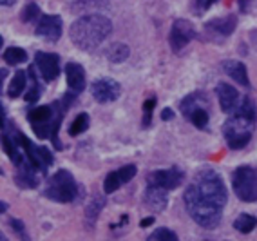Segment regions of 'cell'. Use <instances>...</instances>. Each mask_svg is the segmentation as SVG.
<instances>
[{"label": "cell", "mask_w": 257, "mask_h": 241, "mask_svg": "<svg viewBox=\"0 0 257 241\" xmlns=\"http://www.w3.org/2000/svg\"><path fill=\"white\" fill-rule=\"evenodd\" d=\"M0 174H2V169H0Z\"/></svg>", "instance_id": "45"}, {"label": "cell", "mask_w": 257, "mask_h": 241, "mask_svg": "<svg viewBox=\"0 0 257 241\" xmlns=\"http://www.w3.org/2000/svg\"><path fill=\"white\" fill-rule=\"evenodd\" d=\"M26 82H28V74L24 73V71H17L13 80H11L10 89H8V96L19 98L24 93V89H26Z\"/></svg>", "instance_id": "21"}, {"label": "cell", "mask_w": 257, "mask_h": 241, "mask_svg": "<svg viewBox=\"0 0 257 241\" xmlns=\"http://www.w3.org/2000/svg\"><path fill=\"white\" fill-rule=\"evenodd\" d=\"M6 126V111L4 107H2V103H0V129Z\"/></svg>", "instance_id": "39"}, {"label": "cell", "mask_w": 257, "mask_h": 241, "mask_svg": "<svg viewBox=\"0 0 257 241\" xmlns=\"http://www.w3.org/2000/svg\"><path fill=\"white\" fill-rule=\"evenodd\" d=\"M6 78V71L4 69H0V84H2V80Z\"/></svg>", "instance_id": "43"}, {"label": "cell", "mask_w": 257, "mask_h": 241, "mask_svg": "<svg viewBox=\"0 0 257 241\" xmlns=\"http://www.w3.org/2000/svg\"><path fill=\"white\" fill-rule=\"evenodd\" d=\"M156 107V98H151V100H147L145 102V105H143V111H145V126H149V122H151V111Z\"/></svg>", "instance_id": "35"}, {"label": "cell", "mask_w": 257, "mask_h": 241, "mask_svg": "<svg viewBox=\"0 0 257 241\" xmlns=\"http://www.w3.org/2000/svg\"><path fill=\"white\" fill-rule=\"evenodd\" d=\"M207 96L203 93H192L188 94L187 98H185L183 102H181V112H183L185 116H190L196 109H199V107H207Z\"/></svg>", "instance_id": "19"}, {"label": "cell", "mask_w": 257, "mask_h": 241, "mask_svg": "<svg viewBox=\"0 0 257 241\" xmlns=\"http://www.w3.org/2000/svg\"><path fill=\"white\" fill-rule=\"evenodd\" d=\"M152 223H154V218L143 219V221H142V227H149V225H152Z\"/></svg>", "instance_id": "40"}, {"label": "cell", "mask_w": 257, "mask_h": 241, "mask_svg": "<svg viewBox=\"0 0 257 241\" xmlns=\"http://www.w3.org/2000/svg\"><path fill=\"white\" fill-rule=\"evenodd\" d=\"M6 210H8V203H4V201H0V214H4Z\"/></svg>", "instance_id": "41"}, {"label": "cell", "mask_w": 257, "mask_h": 241, "mask_svg": "<svg viewBox=\"0 0 257 241\" xmlns=\"http://www.w3.org/2000/svg\"><path fill=\"white\" fill-rule=\"evenodd\" d=\"M232 187L241 201H257V171L252 167L235 169L232 176Z\"/></svg>", "instance_id": "6"}, {"label": "cell", "mask_w": 257, "mask_h": 241, "mask_svg": "<svg viewBox=\"0 0 257 241\" xmlns=\"http://www.w3.org/2000/svg\"><path fill=\"white\" fill-rule=\"evenodd\" d=\"M223 69H225V73L228 74L232 80H235L239 85H243V87H250V80H248L246 65H244L243 62L226 60V62H223Z\"/></svg>", "instance_id": "17"}, {"label": "cell", "mask_w": 257, "mask_h": 241, "mask_svg": "<svg viewBox=\"0 0 257 241\" xmlns=\"http://www.w3.org/2000/svg\"><path fill=\"white\" fill-rule=\"evenodd\" d=\"M65 78H67V85H69L71 93L80 94L85 89V71L80 64L69 62L65 65Z\"/></svg>", "instance_id": "14"}, {"label": "cell", "mask_w": 257, "mask_h": 241, "mask_svg": "<svg viewBox=\"0 0 257 241\" xmlns=\"http://www.w3.org/2000/svg\"><path fill=\"white\" fill-rule=\"evenodd\" d=\"M87 127H89V114L82 112V114L76 116V118H74V122L71 124V127H69V135H71V136H78L80 133H83V131H87Z\"/></svg>", "instance_id": "27"}, {"label": "cell", "mask_w": 257, "mask_h": 241, "mask_svg": "<svg viewBox=\"0 0 257 241\" xmlns=\"http://www.w3.org/2000/svg\"><path fill=\"white\" fill-rule=\"evenodd\" d=\"M17 142L20 144V147L26 151V158L29 160V163H31L33 167L38 169V171L46 172L47 167H49L51 163L55 162L53 160V154L49 153V149L46 147H38V145H35L33 142H29L28 138L24 135H20V133H17Z\"/></svg>", "instance_id": "7"}, {"label": "cell", "mask_w": 257, "mask_h": 241, "mask_svg": "<svg viewBox=\"0 0 257 241\" xmlns=\"http://www.w3.org/2000/svg\"><path fill=\"white\" fill-rule=\"evenodd\" d=\"M38 15H40L38 6L35 4V2H29V4L22 10V20L24 22H33V20L38 19Z\"/></svg>", "instance_id": "31"}, {"label": "cell", "mask_w": 257, "mask_h": 241, "mask_svg": "<svg viewBox=\"0 0 257 241\" xmlns=\"http://www.w3.org/2000/svg\"><path fill=\"white\" fill-rule=\"evenodd\" d=\"M250 2L252 0H239V10H241V13H246L250 10Z\"/></svg>", "instance_id": "38"}, {"label": "cell", "mask_w": 257, "mask_h": 241, "mask_svg": "<svg viewBox=\"0 0 257 241\" xmlns=\"http://www.w3.org/2000/svg\"><path fill=\"white\" fill-rule=\"evenodd\" d=\"M183 201L188 214L192 216V219L198 225H201L205 228H216L219 225L223 207H219L208 198H205L196 183L187 187L183 194Z\"/></svg>", "instance_id": "2"}, {"label": "cell", "mask_w": 257, "mask_h": 241, "mask_svg": "<svg viewBox=\"0 0 257 241\" xmlns=\"http://www.w3.org/2000/svg\"><path fill=\"white\" fill-rule=\"evenodd\" d=\"M217 0H196V10L198 11H207L212 4H216Z\"/></svg>", "instance_id": "36"}, {"label": "cell", "mask_w": 257, "mask_h": 241, "mask_svg": "<svg viewBox=\"0 0 257 241\" xmlns=\"http://www.w3.org/2000/svg\"><path fill=\"white\" fill-rule=\"evenodd\" d=\"M112 31V24L103 15H85L71 26L69 37L73 44L83 51L96 49Z\"/></svg>", "instance_id": "1"}, {"label": "cell", "mask_w": 257, "mask_h": 241, "mask_svg": "<svg viewBox=\"0 0 257 241\" xmlns=\"http://www.w3.org/2000/svg\"><path fill=\"white\" fill-rule=\"evenodd\" d=\"M33 71V69H31ZM33 76H35V73H33ZM40 94H42V91H40V85L37 84V76H35V84H33V87H31V91H28L26 93V100L28 102H37L38 98H40Z\"/></svg>", "instance_id": "34"}, {"label": "cell", "mask_w": 257, "mask_h": 241, "mask_svg": "<svg viewBox=\"0 0 257 241\" xmlns=\"http://www.w3.org/2000/svg\"><path fill=\"white\" fill-rule=\"evenodd\" d=\"M80 194V187L76 185L73 174L65 169L56 171L53 176L49 178L46 187V196L49 199H55L60 203H69L74 201Z\"/></svg>", "instance_id": "3"}, {"label": "cell", "mask_w": 257, "mask_h": 241, "mask_svg": "<svg viewBox=\"0 0 257 241\" xmlns=\"http://www.w3.org/2000/svg\"><path fill=\"white\" fill-rule=\"evenodd\" d=\"M0 47H2V37H0Z\"/></svg>", "instance_id": "44"}, {"label": "cell", "mask_w": 257, "mask_h": 241, "mask_svg": "<svg viewBox=\"0 0 257 241\" xmlns=\"http://www.w3.org/2000/svg\"><path fill=\"white\" fill-rule=\"evenodd\" d=\"M235 116H241V118H246L250 122H255V105H253L252 98H241V103H239L237 111L234 112Z\"/></svg>", "instance_id": "23"}, {"label": "cell", "mask_w": 257, "mask_h": 241, "mask_svg": "<svg viewBox=\"0 0 257 241\" xmlns=\"http://www.w3.org/2000/svg\"><path fill=\"white\" fill-rule=\"evenodd\" d=\"M15 0H0V6H13Z\"/></svg>", "instance_id": "42"}, {"label": "cell", "mask_w": 257, "mask_h": 241, "mask_svg": "<svg viewBox=\"0 0 257 241\" xmlns=\"http://www.w3.org/2000/svg\"><path fill=\"white\" fill-rule=\"evenodd\" d=\"M255 225H257V218H253L250 214H239L234 221V228L239 232H243V234L252 232L255 228Z\"/></svg>", "instance_id": "24"}, {"label": "cell", "mask_w": 257, "mask_h": 241, "mask_svg": "<svg viewBox=\"0 0 257 241\" xmlns=\"http://www.w3.org/2000/svg\"><path fill=\"white\" fill-rule=\"evenodd\" d=\"M235 26H237V17H235V15H226V17H221V19H214V20H210V22H207L208 31L219 33L223 37L232 35Z\"/></svg>", "instance_id": "18"}, {"label": "cell", "mask_w": 257, "mask_h": 241, "mask_svg": "<svg viewBox=\"0 0 257 241\" xmlns=\"http://www.w3.org/2000/svg\"><path fill=\"white\" fill-rule=\"evenodd\" d=\"M217 98H219L221 109H223V112H226V114H234V112L237 111L239 103H241V96H239L237 89L225 84V82L217 85Z\"/></svg>", "instance_id": "13"}, {"label": "cell", "mask_w": 257, "mask_h": 241, "mask_svg": "<svg viewBox=\"0 0 257 241\" xmlns=\"http://www.w3.org/2000/svg\"><path fill=\"white\" fill-rule=\"evenodd\" d=\"M2 145H4V151H6V154L13 160V163L15 165H20V163L24 162V158L19 154V151H17V145H15V142L10 138L8 135H2Z\"/></svg>", "instance_id": "26"}, {"label": "cell", "mask_w": 257, "mask_h": 241, "mask_svg": "<svg viewBox=\"0 0 257 241\" xmlns=\"http://www.w3.org/2000/svg\"><path fill=\"white\" fill-rule=\"evenodd\" d=\"M255 122H250L241 116L230 114L226 124L223 126V135L226 138V144L230 149H243L252 138V126Z\"/></svg>", "instance_id": "5"}, {"label": "cell", "mask_w": 257, "mask_h": 241, "mask_svg": "<svg viewBox=\"0 0 257 241\" xmlns=\"http://www.w3.org/2000/svg\"><path fill=\"white\" fill-rule=\"evenodd\" d=\"M172 118H174V111H172V109H163V111H161V120H172Z\"/></svg>", "instance_id": "37"}, {"label": "cell", "mask_w": 257, "mask_h": 241, "mask_svg": "<svg viewBox=\"0 0 257 241\" xmlns=\"http://www.w3.org/2000/svg\"><path fill=\"white\" fill-rule=\"evenodd\" d=\"M147 241H179L176 232H172L170 228H158L147 237Z\"/></svg>", "instance_id": "30"}, {"label": "cell", "mask_w": 257, "mask_h": 241, "mask_svg": "<svg viewBox=\"0 0 257 241\" xmlns=\"http://www.w3.org/2000/svg\"><path fill=\"white\" fill-rule=\"evenodd\" d=\"M136 165H125V167H121L118 171L119 174V180H121V183H127V181H131L134 176H136Z\"/></svg>", "instance_id": "33"}, {"label": "cell", "mask_w": 257, "mask_h": 241, "mask_svg": "<svg viewBox=\"0 0 257 241\" xmlns=\"http://www.w3.org/2000/svg\"><path fill=\"white\" fill-rule=\"evenodd\" d=\"M198 189L201 190V194L205 198H208L210 201H214L219 207H225L228 201V194H226L225 181L221 180V176L214 171H203L196 176L194 181Z\"/></svg>", "instance_id": "4"}, {"label": "cell", "mask_w": 257, "mask_h": 241, "mask_svg": "<svg viewBox=\"0 0 257 241\" xmlns=\"http://www.w3.org/2000/svg\"><path fill=\"white\" fill-rule=\"evenodd\" d=\"M121 94V85L112 78H100L92 84V96L100 103H110Z\"/></svg>", "instance_id": "9"}, {"label": "cell", "mask_w": 257, "mask_h": 241, "mask_svg": "<svg viewBox=\"0 0 257 241\" xmlns=\"http://www.w3.org/2000/svg\"><path fill=\"white\" fill-rule=\"evenodd\" d=\"M109 8V0H71V11L74 15H94Z\"/></svg>", "instance_id": "16"}, {"label": "cell", "mask_w": 257, "mask_h": 241, "mask_svg": "<svg viewBox=\"0 0 257 241\" xmlns=\"http://www.w3.org/2000/svg\"><path fill=\"white\" fill-rule=\"evenodd\" d=\"M4 60L10 65L24 64V62L28 60V53L24 51V49H20V47H10V49L4 53Z\"/></svg>", "instance_id": "25"}, {"label": "cell", "mask_w": 257, "mask_h": 241, "mask_svg": "<svg viewBox=\"0 0 257 241\" xmlns=\"http://www.w3.org/2000/svg\"><path fill=\"white\" fill-rule=\"evenodd\" d=\"M131 55V49H128L125 44L121 42H116L107 49V58L110 62H114V64H119V62H125Z\"/></svg>", "instance_id": "22"}, {"label": "cell", "mask_w": 257, "mask_h": 241, "mask_svg": "<svg viewBox=\"0 0 257 241\" xmlns=\"http://www.w3.org/2000/svg\"><path fill=\"white\" fill-rule=\"evenodd\" d=\"M0 239H4V237H2V236H0Z\"/></svg>", "instance_id": "46"}, {"label": "cell", "mask_w": 257, "mask_h": 241, "mask_svg": "<svg viewBox=\"0 0 257 241\" xmlns=\"http://www.w3.org/2000/svg\"><path fill=\"white\" fill-rule=\"evenodd\" d=\"M121 185H123V183H121V180H119L118 171H112L107 174L105 181H103V190H105L107 194H110V192H116Z\"/></svg>", "instance_id": "29"}, {"label": "cell", "mask_w": 257, "mask_h": 241, "mask_svg": "<svg viewBox=\"0 0 257 241\" xmlns=\"http://www.w3.org/2000/svg\"><path fill=\"white\" fill-rule=\"evenodd\" d=\"M103 205H105V199L103 198H94L87 205V209H85V223H87L89 228L94 227V223H96L98 216H100L101 209H103Z\"/></svg>", "instance_id": "20"}, {"label": "cell", "mask_w": 257, "mask_h": 241, "mask_svg": "<svg viewBox=\"0 0 257 241\" xmlns=\"http://www.w3.org/2000/svg\"><path fill=\"white\" fill-rule=\"evenodd\" d=\"M188 120L192 122V124L198 127V129H205V127H207V124H208V111H207V107H199V109H196L192 114L188 116Z\"/></svg>", "instance_id": "28"}, {"label": "cell", "mask_w": 257, "mask_h": 241, "mask_svg": "<svg viewBox=\"0 0 257 241\" xmlns=\"http://www.w3.org/2000/svg\"><path fill=\"white\" fill-rule=\"evenodd\" d=\"M37 35L47 42H56L62 37V19L58 15H44L38 20Z\"/></svg>", "instance_id": "12"}, {"label": "cell", "mask_w": 257, "mask_h": 241, "mask_svg": "<svg viewBox=\"0 0 257 241\" xmlns=\"http://www.w3.org/2000/svg\"><path fill=\"white\" fill-rule=\"evenodd\" d=\"M185 174L179 169H163V171H154L149 174V183L158 185L165 190H174L181 185Z\"/></svg>", "instance_id": "10"}, {"label": "cell", "mask_w": 257, "mask_h": 241, "mask_svg": "<svg viewBox=\"0 0 257 241\" xmlns=\"http://www.w3.org/2000/svg\"><path fill=\"white\" fill-rule=\"evenodd\" d=\"M10 225L13 227L15 234H17L22 241H31V237H29L28 232H26V227H24V221H20V219H17V218H11Z\"/></svg>", "instance_id": "32"}, {"label": "cell", "mask_w": 257, "mask_h": 241, "mask_svg": "<svg viewBox=\"0 0 257 241\" xmlns=\"http://www.w3.org/2000/svg\"><path fill=\"white\" fill-rule=\"evenodd\" d=\"M35 64H37L42 78L46 80V82L56 80V76H58V73H60L58 55H55V53H46V51H37V55H35Z\"/></svg>", "instance_id": "11"}, {"label": "cell", "mask_w": 257, "mask_h": 241, "mask_svg": "<svg viewBox=\"0 0 257 241\" xmlns=\"http://www.w3.org/2000/svg\"><path fill=\"white\" fill-rule=\"evenodd\" d=\"M167 192H169V190L149 183L147 192H145V203H147L149 209H152L154 212H160V210L165 209L167 203H169V196H167Z\"/></svg>", "instance_id": "15"}, {"label": "cell", "mask_w": 257, "mask_h": 241, "mask_svg": "<svg viewBox=\"0 0 257 241\" xmlns=\"http://www.w3.org/2000/svg\"><path fill=\"white\" fill-rule=\"evenodd\" d=\"M192 38H196V28H194V24L185 19L174 20L172 29H170V35H169V42H170V47H172V51H176V53L181 51Z\"/></svg>", "instance_id": "8"}]
</instances>
